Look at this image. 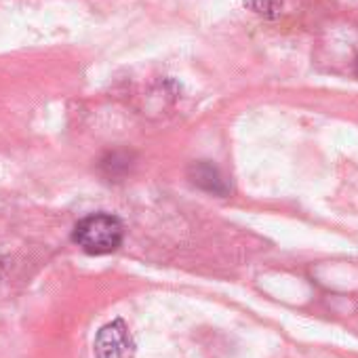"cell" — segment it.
Listing matches in <instances>:
<instances>
[{"instance_id": "cell-4", "label": "cell", "mask_w": 358, "mask_h": 358, "mask_svg": "<svg viewBox=\"0 0 358 358\" xmlns=\"http://www.w3.org/2000/svg\"><path fill=\"white\" fill-rule=\"evenodd\" d=\"M245 5L257 13V15H264V17H276L280 13V7H282V0H245Z\"/></svg>"}, {"instance_id": "cell-3", "label": "cell", "mask_w": 358, "mask_h": 358, "mask_svg": "<svg viewBox=\"0 0 358 358\" xmlns=\"http://www.w3.org/2000/svg\"><path fill=\"white\" fill-rule=\"evenodd\" d=\"M190 177L199 188H203L207 192H213V194H226L228 192L226 182L222 179L220 171L209 162H196L190 169Z\"/></svg>"}, {"instance_id": "cell-1", "label": "cell", "mask_w": 358, "mask_h": 358, "mask_svg": "<svg viewBox=\"0 0 358 358\" xmlns=\"http://www.w3.org/2000/svg\"><path fill=\"white\" fill-rule=\"evenodd\" d=\"M122 222L110 213H93L83 217L74 228V243L89 255H106L122 245Z\"/></svg>"}, {"instance_id": "cell-2", "label": "cell", "mask_w": 358, "mask_h": 358, "mask_svg": "<svg viewBox=\"0 0 358 358\" xmlns=\"http://www.w3.org/2000/svg\"><path fill=\"white\" fill-rule=\"evenodd\" d=\"M97 358H135V341L124 320H112L103 324L95 337Z\"/></svg>"}, {"instance_id": "cell-5", "label": "cell", "mask_w": 358, "mask_h": 358, "mask_svg": "<svg viewBox=\"0 0 358 358\" xmlns=\"http://www.w3.org/2000/svg\"><path fill=\"white\" fill-rule=\"evenodd\" d=\"M356 74H358V62H356Z\"/></svg>"}]
</instances>
